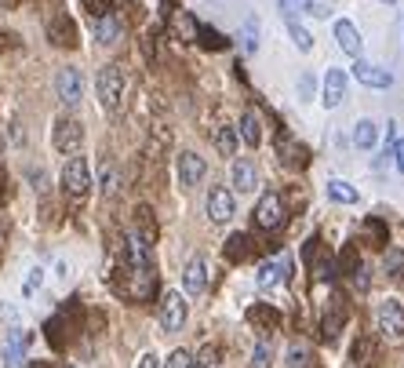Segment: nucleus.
I'll return each instance as SVG.
<instances>
[{"instance_id":"f257e3e1","label":"nucleus","mask_w":404,"mask_h":368,"mask_svg":"<svg viewBox=\"0 0 404 368\" xmlns=\"http://www.w3.org/2000/svg\"><path fill=\"white\" fill-rule=\"evenodd\" d=\"M376 332L386 347H404V303L400 299H383L376 306Z\"/></svg>"},{"instance_id":"f03ea898","label":"nucleus","mask_w":404,"mask_h":368,"mask_svg":"<svg viewBox=\"0 0 404 368\" xmlns=\"http://www.w3.org/2000/svg\"><path fill=\"white\" fill-rule=\"evenodd\" d=\"M95 88H99V102H102V110H106V113H117L120 102H124V88H128V77H124L120 66H102Z\"/></svg>"},{"instance_id":"7ed1b4c3","label":"nucleus","mask_w":404,"mask_h":368,"mask_svg":"<svg viewBox=\"0 0 404 368\" xmlns=\"http://www.w3.org/2000/svg\"><path fill=\"white\" fill-rule=\"evenodd\" d=\"M288 223V208H285V197L281 194H262L259 197V204H255V226L259 230H270V233H277Z\"/></svg>"},{"instance_id":"20e7f679","label":"nucleus","mask_w":404,"mask_h":368,"mask_svg":"<svg viewBox=\"0 0 404 368\" xmlns=\"http://www.w3.org/2000/svg\"><path fill=\"white\" fill-rule=\"evenodd\" d=\"M62 190H66L73 201H84L91 190V164L87 157H70L66 168H62Z\"/></svg>"},{"instance_id":"39448f33","label":"nucleus","mask_w":404,"mask_h":368,"mask_svg":"<svg viewBox=\"0 0 404 368\" xmlns=\"http://www.w3.org/2000/svg\"><path fill=\"white\" fill-rule=\"evenodd\" d=\"M186 314H190V306H186L182 292H164L161 295V310H157V321L164 332H179L186 325Z\"/></svg>"},{"instance_id":"423d86ee","label":"nucleus","mask_w":404,"mask_h":368,"mask_svg":"<svg viewBox=\"0 0 404 368\" xmlns=\"http://www.w3.org/2000/svg\"><path fill=\"white\" fill-rule=\"evenodd\" d=\"M51 142H55V149L58 153H80V142H84V128H80V120H73V117H58L55 120V135H51Z\"/></svg>"},{"instance_id":"0eeeda50","label":"nucleus","mask_w":404,"mask_h":368,"mask_svg":"<svg viewBox=\"0 0 404 368\" xmlns=\"http://www.w3.org/2000/svg\"><path fill=\"white\" fill-rule=\"evenodd\" d=\"M346 321H350V306H346V299H343V295H331L328 310H324V317H321V335H324L328 343H335L339 332L346 328Z\"/></svg>"},{"instance_id":"6e6552de","label":"nucleus","mask_w":404,"mask_h":368,"mask_svg":"<svg viewBox=\"0 0 404 368\" xmlns=\"http://www.w3.org/2000/svg\"><path fill=\"white\" fill-rule=\"evenodd\" d=\"M288 281H292V259L288 256H277V259L259 266V288L262 292H273L277 285H288Z\"/></svg>"},{"instance_id":"1a4fd4ad","label":"nucleus","mask_w":404,"mask_h":368,"mask_svg":"<svg viewBox=\"0 0 404 368\" xmlns=\"http://www.w3.org/2000/svg\"><path fill=\"white\" fill-rule=\"evenodd\" d=\"M277 157H281V164H285V168L299 172V168H306V164H309V149H306L302 142H295L288 132H277Z\"/></svg>"},{"instance_id":"9d476101","label":"nucleus","mask_w":404,"mask_h":368,"mask_svg":"<svg viewBox=\"0 0 404 368\" xmlns=\"http://www.w3.org/2000/svg\"><path fill=\"white\" fill-rule=\"evenodd\" d=\"M233 211H237L233 190H226V186H211L208 190V216H211V223H230Z\"/></svg>"},{"instance_id":"9b49d317","label":"nucleus","mask_w":404,"mask_h":368,"mask_svg":"<svg viewBox=\"0 0 404 368\" xmlns=\"http://www.w3.org/2000/svg\"><path fill=\"white\" fill-rule=\"evenodd\" d=\"M55 91H58V99L66 102V106H77V102L84 99V77H80V70H73V66L58 70V77H55Z\"/></svg>"},{"instance_id":"f8f14e48","label":"nucleus","mask_w":404,"mask_h":368,"mask_svg":"<svg viewBox=\"0 0 404 368\" xmlns=\"http://www.w3.org/2000/svg\"><path fill=\"white\" fill-rule=\"evenodd\" d=\"M48 41L58 48H77V26L66 11H51L48 19Z\"/></svg>"},{"instance_id":"ddd939ff","label":"nucleus","mask_w":404,"mask_h":368,"mask_svg":"<svg viewBox=\"0 0 404 368\" xmlns=\"http://www.w3.org/2000/svg\"><path fill=\"white\" fill-rule=\"evenodd\" d=\"M204 172H208V164H204L201 153H193V149L179 153V182L182 186H197V182L204 179Z\"/></svg>"},{"instance_id":"4468645a","label":"nucleus","mask_w":404,"mask_h":368,"mask_svg":"<svg viewBox=\"0 0 404 368\" xmlns=\"http://www.w3.org/2000/svg\"><path fill=\"white\" fill-rule=\"evenodd\" d=\"M354 77H357L361 84H368V88H390V84H393V73H390V70L371 66V63H364V58H354Z\"/></svg>"},{"instance_id":"2eb2a0df","label":"nucleus","mask_w":404,"mask_h":368,"mask_svg":"<svg viewBox=\"0 0 404 368\" xmlns=\"http://www.w3.org/2000/svg\"><path fill=\"white\" fill-rule=\"evenodd\" d=\"M321 88H324V99H321V102H324L328 110L343 106V99H346V73H343V70H328Z\"/></svg>"},{"instance_id":"dca6fc26","label":"nucleus","mask_w":404,"mask_h":368,"mask_svg":"<svg viewBox=\"0 0 404 368\" xmlns=\"http://www.w3.org/2000/svg\"><path fill=\"white\" fill-rule=\"evenodd\" d=\"M335 41H339V48H343L350 58H361L364 41H361V33H357V26H354V22L339 19V22H335Z\"/></svg>"},{"instance_id":"f3484780","label":"nucleus","mask_w":404,"mask_h":368,"mask_svg":"<svg viewBox=\"0 0 404 368\" xmlns=\"http://www.w3.org/2000/svg\"><path fill=\"white\" fill-rule=\"evenodd\" d=\"M182 285H186V292H190V295H201V292L208 288V263H204L201 256L186 263V270H182Z\"/></svg>"},{"instance_id":"a211bd4d","label":"nucleus","mask_w":404,"mask_h":368,"mask_svg":"<svg viewBox=\"0 0 404 368\" xmlns=\"http://www.w3.org/2000/svg\"><path fill=\"white\" fill-rule=\"evenodd\" d=\"M26 347H29V332H22V328L8 332V343H4V364H8V368H22Z\"/></svg>"},{"instance_id":"6ab92c4d","label":"nucleus","mask_w":404,"mask_h":368,"mask_svg":"<svg viewBox=\"0 0 404 368\" xmlns=\"http://www.w3.org/2000/svg\"><path fill=\"white\" fill-rule=\"evenodd\" d=\"M255 186H259V175H255V164L248 161V157L233 161V190H240V194H252Z\"/></svg>"},{"instance_id":"aec40b11","label":"nucleus","mask_w":404,"mask_h":368,"mask_svg":"<svg viewBox=\"0 0 404 368\" xmlns=\"http://www.w3.org/2000/svg\"><path fill=\"white\" fill-rule=\"evenodd\" d=\"M252 252H255V237H252V233H233V237L226 241V259H230V263L252 259Z\"/></svg>"},{"instance_id":"412c9836","label":"nucleus","mask_w":404,"mask_h":368,"mask_svg":"<svg viewBox=\"0 0 404 368\" xmlns=\"http://www.w3.org/2000/svg\"><path fill=\"white\" fill-rule=\"evenodd\" d=\"M237 135H240L248 146H259V142H262V125H259V113H255V110H244Z\"/></svg>"},{"instance_id":"4be33fe9","label":"nucleus","mask_w":404,"mask_h":368,"mask_svg":"<svg viewBox=\"0 0 404 368\" xmlns=\"http://www.w3.org/2000/svg\"><path fill=\"white\" fill-rule=\"evenodd\" d=\"M237 146H240V135H237V128H230V125H219V128H215V149H219L223 157H233V153H237Z\"/></svg>"},{"instance_id":"5701e85b","label":"nucleus","mask_w":404,"mask_h":368,"mask_svg":"<svg viewBox=\"0 0 404 368\" xmlns=\"http://www.w3.org/2000/svg\"><path fill=\"white\" fill-rule=\"evenodd\" d=\"M204 51H226L230 48V41L219 33V29H211V26H197V37H193Z\"/></svg>"},{"instance_id":"b1692460","label":"nucleus","mask_w":404,"mask_h":368,"mask_svg":"<svg viewBox=\"0 0 404 368\" xmlns=\"http://www.w3.org/2000/svg\"><path fill=\"white\" fill-rule=\"evenodd\" d=\"M95 37H99L102 44H117V37H120V19H117V11L95 19Z\"/></svg>"},{"instance_id":"393cba45","label":"nucleus","mask_w":404,"mask_h":368,"mask_svg":"<svg viewBox=\"0 0 404 368\" xmlns=\"http://www.w3.org/2000/svg\"><path fill=\"white\" fill-rule=\"evenodd\" d=\"M168 15H171V26H175V33H179L182 41H193V37H197V26H201V22H197L190 11H179V8H175V11H168Z\"/></svg>"},{"instance_id":"a878e982","label":"nucleus","mask_w":404,"mask_h":368,"mask_svg":"<svg viewBox=\"0 0 404 368\" xmlns=\"http://www.w3.org/2000/svg\"><path fill=\"white\" fill-rule=\"evenodd\" d=\"M379 139V125L376 120H357V128H354V146L357 149H371Z\"/></svg>"},{"instance_id":"bb28decb","label":"nucleus","mask_w":404,"mask_h":368,"mask_svg":"<svg viewBox=\"0 0 404 368\" xmlns=\"http://www.w3.org/2000/svg\"><path fill=\"white\" fill-rule=\"evenodd\" d=\"M328 197H331L335 204H357V201H361V194L350 186V182H343V179H331V182H328Z\"/></svg>"},{"instance_id":"cd10ccee","label":"nucleus","mask_w":404,"mask_h":368,"mask_svg":"<svg viewBox=\"0 0 404 368\" xmlns=\"http://www.w3.org/2000/svg\"><path fill=\"white\" fill-rule=\"evenodd\" d=\"M99 190L106 194V197H113L117 190H120V175H117V164L106 157L102 161V168H99Z\"/></svg>"},{"instance_id":"c85d7f7f","label":"nucleus","mask_w":404,"mask_h":368,"mask_svg":"<svg viewBox=\"0 0 404 368\" xmlns=\"http://www.w3.org/2000/svg\"><path fill=\"white\" fill-rule=\"evenodd\" d=\"M248 321H252V325H259L262 332H270L277 321H281V314H277L273 306H252V310H248Z\"/></svg>"},{"instance_id":"c756f323","label":"nucleus","mask_w":404,"mask_h":368,"mask_svg":"<svg viewBox=\"0 0 404 368\" xmlns=\"http://www.w3.org/2000/svg\"><path fill=\"white\" fill-rule=\"evenodd\" d=\"M270 361H273V340L262 335V340L255 343V350H252V368H270Z\"/></svg>"},{"instance_id":"7c9ffc66","label":"nucleus","mask_w":404,"mask_h":368,"mask_svg":"<svg viewBox=\"0 0 404 368\" xmlns=\"http://www.w3.org/2000/svg\"><path fill=\"white\" fill-rule=\"evenodd\" d=\"M240 48L252 55V51H259V19H248L244 22V29H240Z\"/></svg>"},{"instance_id":"2f4dec72","label":"nucleus","mask_w":404,"mask_h":368,"mask_svg":"<svg viewBox=\"0 0 404 368\" xmlns=\"http://www.w3.org/2000/svg\"><path fill=\"white\" fill-rule=\"evenodd\" d=\"M357 270H361V256H357V248H354V244H346V248H343V256H339V273H346V278H354Z\"/></svg>"},{"instance_id":"473e14b6","label":"nucleus","mask_w":404,"mask_h":368,"mask_svg":"<svg viewBox=\"0 0 404 368\" xmlns=\"http://www.w3.org/2000/svg\"><path fill=\"white\" fill-rule=\"evenodd\" d=\"M350 357H354V364H361V368H371V364H376V354H371V343L364 340V335H361V340L354 343Z\"/></svg>"},{"instance_id":"72a5a7b5","label":"nucleus","mask_w":404,"mask_h":368,"mask_svg":"<svg viewBox=\"0 0 404 368\" xmlns=\"http://www.w3.org/2000/svg\"><path fill=\"white\" fill-rule=\"evenodd\" d=\"M383 270H386V278H400V273H404V252L390 248V252L383 256Z\"/></svg>"},{"instance_id":"f704fd0d","label":"nucleus","mask_w":404,"mask_h":368,"mask_svg":"<svg viewBox=\"0 0 404 368\" xmlns=\"http://www.w3.org/2000/svg\"><path fill=\"white\" fill-rule=\"evenodd\" d=\"M288 33H292V41L299 44V51H314V37H309L295 19H288Z\"/></svg>"},{"instance_id":"c9c22d12","label":"nucleus","mask_w":404,"mask_h":368,"mask_svg":"<svg viewBox=\"0 0 404 368\" xmlns=\"http://www.w3.org/2000/svg\"><path fill=\"white\" fill-rule=\"evenodd\" d=\"M223 354H219V347H204L197 357H193V368H219L223 361H219Z\"/></svg>"},{"instance_id":"e433bc0d","label":"nucleus","mask_w":404,"mask_h":368,"mask_svg":"<svg viewBox=\"0 0 404 368\" xmlns=\"http://www.w3.org/2000/svg\"><path fill=\"white\" fill-rule=\"evenodd\" d=\"M84 11H87L91 19H102V15L113 11V0H84Z\"/></svg>"},{"instance_id":"4c0bfd02","label":"nucleus","mask_w":404,"mask_h":368,"mask_svg":"<svg viewBox=\"0 0 404 368\" xmlns=\"http://www.w3.org/2000/svg\"><path fill=\"white\" fill-rule=\"evenodd\" d=\"M161 368H193V354H190V350H175Z\"/></svg>"},{"instance_id":"58836bf2","label":"nucleus","mask_w":404,"mask_h":368,"mask_svg":"<svg viewBox=\"0 0 404 368\" xmlns=\"http://www.w3.org/2000/svg\"><path fill=\"white\" fill-rule=\"evenodd\" d=\"M41 281H44V270L33 266V270H29V278H26V285H22V295H33L41 288Z\"/></svg>"},{"instance_id":"ea45409f","label":"nucleus","mask_w":404,"mask_h":368,"mask_svg":"<svg viewBox=\"0 0 404 368\" xmlns=\"http://www.w3.org/2000/svg\"><path fill=\"white\" fill-rule=\"evenodd\" d=\"M364 230H368V237L376 241V244H386V237H390V233H386V226H383L379 219H368V226H364Z\"/></svg>"},{"instance_id":"a19ab883","label":"nucleus","mask_w":404,"mask_h":368,"mask_svg":"<svg viewBox=\"0 0 404 368\" xmlns=\"http://www.w3.org/2000/svg\"><path fill=\"white\" fill-rule=\"evenodd\" d=\"M309 8V0H281V11L288 15V19H295V15H302Z\"/></svg>"},{"instance_id":"79ce46f5","label":"nucleus","mask_w":404,"mask_h":368,"mask_svg":"<svg viewBox=\"0 0 404 368\" xmlns=\"http://www.w3.org/2000/svg\"><path fill=\"white\" fill-rule=\"evenodd\" d=\"M306 361H309V350H306V347H292V350H288V364H292V368H302Z\"/></svg>"},{"instance_id":"37998d69","label":"nucleus","mask_w":404,"mask_h":368,"mask_svg":"<svg viewBox=\"0 0 404 368\" xmlns=\"http://www.w3.org/2000/svg\"><path fill=\"white\" fill-rule=\"evenodd\" d=\"M390 157H393V164H397V172L404 175V139H400V142H393V149H390Z\"/></svg>"},{"instance_id":"c03bdc74","label":"nucleus","mask_w":404,"mask_h":368,"mask_svg":"<svg viewBox=\"0 0 404 368\" xmlns=\"http://www.w3.org/2000/svg\"><path fill=\"white\" fill-rule=\"evenodd\" d=\"M299 95H302V99L314 95V77H309V73H302V80H299Z\"/></svg>"},{"instance_id":"a18cd8bd","label":"nucleus","mask_w":404,"mask_h":368,"mask_svg":"<svg viewBox=\"0 0 404 368\" xmlns=\"http://www.w3.org/2000/svg\"><path fill=\"white\" fill-rule=\"evenodd\" d=\"M139 368H161V357L157 354H142L139 357Z\"/></svg>"},{"instance_id":"49530a36","label":"nucleus","mask_w":404,"mask_h":368,"mask_svg":"<svg viewBox=\"0 0 404 368\" xmlns=\"http://www.w3.org/2000/svg\"><path fill=\"white\" fill-rule=\"evenodd\" d=\"M383 4H397V0H383Z\"/></svg>"},{"instance_id":"de8ad7c7","label":"nucleus","mask_w":404,"mask_h":368,"mask_svg":"<svg viewBox=\"0 0 404 368\" xmlns=\"http://www.w3.org/2000/svg\"><path fill=\"white\" fill-rule=\"evenodd\" d=\"M66 368H73V364H66Z\"/></svg>"},{"instance_id":"09e8293b","label":"nucleus","mask_w":404,"mask_h":368,"mask_svg":"<svg viewBox=\"0 0 404 368\" xmlns=\"http://www.w3.org/2000/svg\"><path fill=\"white\" fill-rule=\"evenodd\" d=\"M0 237H4V233H0Z\"/></svg>"}]
</instances>
